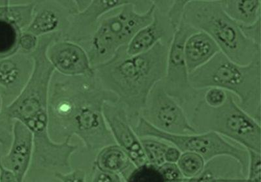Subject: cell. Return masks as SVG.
Returning a JSON list of instances; mask_svg holds the SVG:
<instances>
[{
    "label": "cell",
    "mask_w": 261,
    "mask_h": 182,
    "mask_svg": "<svg viewBox=\"0 0 261 182\" xmlns=\"http://www.w3.org/2000/svg\"><path fill=\"white\" fill-rule=\"evenodd\" d=\"M239 25L247 39L260 46V18L253 24Z\"/></svg>",
    "instance_id": "obj_34"
},
{
    "label": "cell",
    "mask_w": 261,
    "mask_h": 182,
    "mask_svg": "<svg viewBox=\"0 0 261 182\" xmlns=\"http://www.w3.org/2000/svg\"><path fill=\"white\" fill-rule=\"evenodd\" d=\"M55 176L60 182H87L85 170L80 169H74L67 173L57 172Z\"/></svg>",
    "instance_id": "obj_35"
},
{
    "label": "cell",
    "mask_w": 261,
    "mask_h": 182,
    "mask_svg": "<svg viewBox=\"0 0 261 182\" xmlns=\"http://www.w3.org/2000/svg\"><path fill=\"white\" fill-rule=\"evenodd\" d=\"M220 52L214 40L203 32L191 35L184 45V56L190 74L208 64Z\"/></svg>",
    "instance_id": "obj_19"
},
{
    "label": "cell",
    "mask_w": 261,
    "mask_h": 182,
    "mask_svg": "<svg viewBox=\"0 0 261 182\" xmlns=\"http://www.w3.org/2000/svg\"><path fill=\"white\" fill-rule=\"evenodd\" d=\"M139 138L153 137L176 146L181 153H197L202 156L207 163L220 157L232 159L241 167L242 174L246 177L248 170L249 156L243 147L235 146L220 135L214 132L187 135L167 134L156 129L141 116L134 126Z\"/></svg>",
    "instance_id": "obj_8"
},
{
    "label": "cell",
    "mask_w": 261,
    "mask_h": 182,
    "mask_svg": "<svg viewBox=\"0 0 261 182\" xmlns=\"http://www.w3.org/2000/svg\"><path fill=\"white\" fill-rule=\"evenodd\" d=\"M220 4L224 12L238 24H253L260 18L261 1L222 0Z\"/></svg>",
    "instance_id": "obj_21"
},
{
    "label": "cell",
    "mask_w": 261,
    "mask_h": 182,
    "mask_svg": "<svg viewBox=\"0 0 261 182\" xmlns=\"http://www.w3.org/2000/svg\"><path fill=\"white\" fill-rule=\"evenodd\" d=\"M46 56L55 72L65 76L94 75V67L85 48L73 42L57 39L49 45Z\"/></svg>",
    "instance_id": "obj_15"
},
{
    "label": "cell",
    "mask_w": 261,
    "mask_h": 182,
    "mask_svg": "<svg viewBox=\"0 0 261 182\" xmlns=\"http://www.w3.org/2000/svg\"><path fill=\"white\" fill-rule=\"evenodd\" d=\"M158 167L166 182H183L185 179L177 163L165 162Z\"/></svg>",
    "instance_id": "obj_31"
},
{
    "label": "cell",
    "mask_w": 261,
    "mask_h": 182,
    "mask_svg": "<svg viewBox=\"0 0 261 182\" xmlns=\"http://www.w3.org/2000/svg\"><path fill=\"white\" fill-rule=\"evenodd\" d=\"M188 116L198 134L214 132L231 139L246 150L260 153V123L239 106L237 98L230 93L224 104L212 107L200 99V90Z\"/></svg>",
    "instance_id": "obj_5"
},
{
    "label": "cell",
    "mask_w": 261,
    "mask_h": 182,
    "mask_svg": "<svg viewBox=\"0 0 261 182\" xmlns=\"http://www.w3.org/2000/svg\"><path fill=\"white\" fill-rule=\"evenodd\" d=\"M197 32L184 21V18L174 33L168 51L166 72L162 80L168 95L181 107L190 106L200 93L191 85L190 73L184 56V45L189 37Z\"/></svg>",
    "instance_id": "obj_9"
},
{
    "label": "cell",
    "mask_w": 261,
    "mask_h": 182,
    "mask_svg": "<svg viewBox=\"0 0 261 182\" xmlns=\"http://www.w3.org/2000/svg\"><path fill=\"white\" fill-rule=\"evenodd\" d=\"M90 182H125L120 175L101 171L92 167Z\"/></svg>",
    "instance_id": "obj_33"
},
{
    "label": "cell",
    "mask_w": 261,
    "mask_h": 182,
    "mask_svg": "<svg viewBox=\"0 0 261 182\" xmlns=\"http://www.w3.org/2000/svg\"><path fill=\"white\" fill-rule=\"evenodd\" d=\"M188 1H171L167 9V15L175 30L183 19Z\"/></svg>",
    "instance_id": "obj_30"
},
{
    "label": "cell",
    "mask_w": 261,
    "mask_h": 182,
    "mask_svg": "<svg viewBox=\"0 0 261 182\" xmlns=\"http://www.w3.org/2000/svg\"><path fill=\"white\" fill-rule=\"evenodd\" d=\"M2 153L0 151V154ZM0 182H19L16 175L10 170L7 169L0 162Z\"/></svg>",
    "instance_id": "obj_37"
},
{
    "label": "cell",
    "mask_w": 261,
    "mask_h": 182,
    "mask_svg": "<svg viewBox=\"0 0 261 182\" xmlns=\"http://www.w3.org/2000/svg\"><path fill=\"white\" fill-rule=\"evenodd\" d=\"M34 153V136L24 124L13 122L12 141L9 150L0 154V162L16 175L18 181L24 182L31 166Z\"/></svg>",
    "instance_id": "obj_18"
},
{
    "label": "cell",
    "mask_w": 261,
    "mask_h": 182,
    "mask_svg": "<svg viewBox=\"0 0 261 182\" xmlns=\"http://www.w3.org/2000/svg\"><path fill=\"white\" fill-rule=\"evenodd\" d=\"M21 32L13 23L0 16V59L18 52Z\"/></svg>",
    "instance_id": "obj_22"
},
{
    "label": "cell",
    "mask_w": 261,
    "mask_h": 182,
    "mask_svg": "<svg viewBox=\"0 0 261 182\" xmlns=\"http://www.w3.org/2000/svg\"><path fill=\"white\" fill-rule=\"evenodd\" d=\"M145 1H130L102 18L96 32L84 46L92 67L110 60L121 48L126 47L137 32L152 20L154 4L140 12L137 8Z\"/></svg>",
    "instance_id": "obj_6"
},
{
    "label": "cell",
    "mask_w": 261,
    "mask_h": 182,
    "mask_svg": "<svg viewBox=\"0 0 261 182\" xmlns=\"http://www.w3.org/2000/svg\"><path fill=\"white\" fill-rule=\"evenodd\" d=\"M117 102L95 75L71 77L55 72L48 102L51 138L61 143L74 135L89 151L116 144L105 120L103 106Z\"/></svg>",
    "instance_id": "obj_1"
},
{
    "label": "cell",
    "mask_w": 261,
    "mask_h": 182,
    "mask_svg": "<svg viewBox=\"0 0 261 182\" xmlns=\"http://www.w3.org/2000/svg\"><path fill=\"white\" fill-rule=\"evenodd\" d=\"M125 182H166L158 167L146 163L136 167Z\"/></svg>",
    "instance_id": "obj_26"
},
{
    "label": "cell",
    "mask_w": 261,
    "mask_h": 182,
    "mask_svg": "<svg viewBox=\"0 0 261 182\" xmlns=\"http://www.w3.org/2000/svg\"><path fill=\"white\" fill-rule=\"evenodd\" d=\"M13 122L2 113L0 116V148L3 154L8 151L12 141Z\"/></svg>",
    "instance_id": "obj_29"
},
{
    "label": "cell",
    "mask_w": 261,
    "mask_h": 182,
    "mask_svg": "<svg viewBox=\"0 0 261 182\" xmlns=\"http://www.w3.org/2000/svg\"><path fill=\"white\" fill-rule=\"evenodd\" d=\"M126 47L94 70L102 87L126 109L134 127L151 90L164 78L169 45L158 43L148 52L134 55L128 54Z\"/></svg>",
    "instance_id": "obj_2"
},
{
    "label": "cell",
    "mask_w": 261,
    "mask_h": 182,
    "mask_svg": "<svg viewBox=\"0 0 261 182\" xmlns=\"http://www.w3.org/2000/svg\"><path fill=\"white\" fill-rule=\"evenodd\" d=\"M237 163V162H234ZM232 163L231 165L234 164ZM220 167L218 162H213L211 161L206 163V167L203 172L199 175V176L196 177L192 179H184L183 182H245L244 177H240L235 176L230 174H222V172L228 169L234 167L236 164L232 166L226 167Z\"/></svg>",
    "instance_id": "obj_23"
},
{
    "label": "cell",
    "mask_w": 261,
    "mask_h": 182,
    "mask_svg": "<svg viewBox=\"0 0 261 182\" xmlns=\"http://www.w3.org/2000/svg\"><path fill=\"white\" fill-rule=\"evenodd\" d=\"M154 4L153 18L150 24L137 32L126 47L128 54L134 55L148 52L158 43L170 45L175 29L167 15L171 1H153Z\"/></svg>",
    "instance_id": "obj_14"
},
{
    "label": "cell",
    "mask_w": 261,
    "mask_h": 182,
    "mask_svg": "<svg viewBox=\"0 0 261 182\" xmlns=\"http://www.w3.org/2000/svg\"><path fill=\"white\" fill-rule=\"evenodd\" d=\"M230 93L218 87H210L200 90V99L207 106L218 107L224 104Z\"/></svg>",
    "instance_id": "obj_27"
},
{
    "label": "cell",
    "mask_w": 261,
    "mask_h": 182,
    "mask_svg": "<svg viewBox=\"0 0 261 182\" xmlns=\"http://www.w3.org/2000/svg\"><path fill=\"white\" fill-rule=\"evenodd\" d=\"M93 167L101 171L120 175L125 181L136 167L126 153L116 144L101 148Z\"/></svg>",
    "instance_id": "obj_20"
},
{
    "label": "cell",
    "mask_w": 261,
    "mask_h": 182,
    "mask_svg": "<svg viewBox=\"0 0 261 182\" xmlns=\"http://www.w3.org/2000/svg\"><path fill=\"white\" fill-rule=\"evenodd\" d=\"M34 153L32 165L36 169L59 170L70 169V160L78 146L71 139L58 143L51 138L48 130L33 134Z\"/></svg>",
    "instance_id": "obj_17"
},
{
    "label": "cell",
    "mask_w": 261,
    "mask_h": 182,
    "mask_svg": "<svg viewBox=\"0 0 261 182\" xmlns=\"http://www.w3.org/2000/svg\"><path fill=\"white\" fill-rule=\"evenodd\" d=\"M260 53L250 64L242 65L220 52L192 72L190 81L196 90L218 87L231 93L239 106L260 123Z\"/></svg>",
    "instance_id": "obj_3"
},
{
    "label": "cell",
    "mask_w": 261,
    "mask_h": 182,
    "mask_svg": "<svg viewBox=\"0 0 261 182\" xmlns=\"http://www.w3.org/2000/svg\"><path fill=\"white\" fill-rule=\"evenodd\" d=\"M183 18L197 31L208 35L220 52L236 64L248 65L260 53V46L245 37L239 24L223 10L220 1H188Z\"/></svg>",
    "instance_id": "obj_4"
},
{
    "label": "cell",
    "mask_w": 261,
    "mask_h": 182,
    "mask_svg": "<svg viewBox=\"0 0 261 182\" xmlns=\"http://www.w3.org/2000/svg\"><path fill=\"white\" fill-rule=\"evenodd\" d=\"M76 13L77 8L73 0L34 1L32 21L25 31L37 37L57 35L62 39L71 16Z\"/></svg>",
    "instance_id": "obj_11"
},
{
    "label": "cell",
    "mask_w": 261,
    "mask_h": 182,
    "mask_svg": "<svg viewBox=\"0 0 261 182\" xmlns=\"http://www.w3.org/2000/svg\"><path fill=\"white\" fill-rule=\"evenodd\" d=\"M249 156L248 170L245 182H261L260 153L247 150Z\"/></svg>",
    "instance_id": "obj_28"
},
{
    "label": "cell",
    "mask_w": 261,
    "mask_h": 182,
    "mask_svg": "<svg viewBox=\"0 0 261 182\" xmlns=\"http://www.w3.org/2000/svg\"><path fill=\"white\" fill-rule=\"evenodd\" d=\"M4 102L3 99H2V97L1 95H0V116L2 115V111H3L4 109Z\"/></svg>",
    "instance_id": "obj_38"
},
{
    "label": "cell",
    "mask_w": 261,
    "mask_h": 182,
    "mask_svg": "<svg viewBox=\"0 0 261 182\" xmlns=\"http://www.w3.org/2000/svg\"><path fill=\"white\" fill-rule=\"evenodd\" d=\"M140 116L156 129L167 134H198L183 107L167 94L162 81L151 90Z\"/></svg>",
    "instance_id": "obj_10"
},
{
    "label": "cell",
    "mask_w": 261,
    "mask_h": 182,
    "mask_svg": "<svg viewBox=\"0 0 261 182\" xmlns=\"http://www.w3.org/2000/svg\"><path fill=\"white\" fill-rule=\"evenodd\" d=\"M181 151L176 146L170 144L165 153V162L166 163H177L181 155Z\"/></svg>",
    "instance_id": "obj_36"
},
{
    "label": "cell",
    "mask_w": 261,
    "mask_h": 182,
    "mask_svg": "<svg viewBox=\"0 0 261 182\" xmlns=\"http://www.w3.org/2000/svg\"><path fill=\"white\" fill-rule=\"evenodd\" d=\"M57 35L39 37L38 46L31 55L34 69L24 89L2 113L13 121L25 123L37 116L48 113L49 88L55 69L49 62L46 51Z\"/></svg>",
    "instance_id": "obj_7"
},
{
    "label": "cell",
    "mask_w": 261,
    "mask_h": 182,
    "mask_svg": "<svg viewBox=\"0 0 261 182\" xmlns=\"http://www.w3.org/2000/svg\"><path fill=\"white\" fill-rule=\"evenodd\" d=\"M107 127L116 144L126 153L135 167L148 163L141 139L135 133L125 107L119 102H107L103 106Z\"/></svg>",
    "instance_id": "obj_12"
},
{
    "label": "cell",
    "mask_w": 261,
    "mask_h": 182,
    "mask_svg": "<svg viewBox=\"0 0 261 182\" xmlns=\"http://www.w3.org/2000/svg\"><path fill=\"white\" fill-rule=\"evenodd\" d=\"M207 162L202 156L197 153H181L177 165L185 179H192L199 176L203 172Z\"/></svg>",
    "instance_id": "obj_24"
},
{
    "label": "cell",
    "mask_w": 261,
    "mask_h": 182,
    "mask_svg": "<svg viewBox=\"0 0 261 182\" xmlns=\"http://www.w3.org/2000/svg\"><path fill=\"white\" fill-rule=\"evenodd\" d=\"M128 0H92L88 8L71 16L68 28L62 39L84 47L96 32L107 14L129 3Z\"/></svg>",
    "instance_id": "obj_13"
},
{
    "label": "cell",
    "mask_w": 261,
    "mask_h": 182,
    "mask_svg": "<svg viewBox=\"0 0 261 182\" xmlns=\"http://www.w3.org/2000/svg\"><path fill=\"white\" fill-rule=\"evenodd\" d=\"M39 43V37L27 31L21 32L18 51L25 54L31 55L36 50Z\"/></svg>",
    "instance_id": "obj_32"
},
{
    "label": "cell",
    "mask_w": 261,
    "mask_h": 182,
    "mask_svg": "<svg viewBox=\"0 0 261 182\" xmlns=\"http://www.w3.org/2000/svg\"><path fill=\"white\" fill-rule=\"evenodd\" d=\"M140 139L148 163L159 167L165 163V153L170 144L153 137H143Z\"/></svg>",
    "instance_id": "obj_25"
},
{
    "label": "cell",
    "mask_w": 261,
    "mask_h": 182,
    "mask_svg": "<svg viewBox=\"0 0 261 182\" xmlns=\"http://www.w3.org/2000/svg\"><path fill=\"white\" fill-rule=\"evenodd\" d=\"M34 65L31 55L19 51L0 59V95L4 107L10 104L24 89Z\"/></svg>",
    "instance_id": "obj_16"
}]
</instances>
